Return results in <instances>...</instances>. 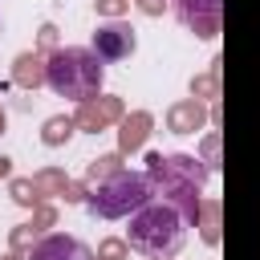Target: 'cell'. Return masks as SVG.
<instances>
[{
    "label": "cell",
    "instance_id": "1",
    "mask_svg": "<svg viewBox=\"0 0 260 260\" xmlns=\"http://www.w3.org/2000/svg\"><path fill=\"white\" fill-rule=\"evenodd\" d=\"M187 240V211H179L171 199H150L142 211L130 215L126 244L146 260H171Z\"/></svg>",
    "mask_w": 260,
    "mask_h": 260
},
{
    "label": "cell",
    "instance_id": "2",
    "mask_svg": "<svg viewBox=\"0 0 260 260\" xmlns=\"http://www.w3.org/2000/svg\"><path fill=\"white\" fill-rule=\"evenodd\" d=\"M102 81H106V69H102V57L93 49H57L45 61V85L57 98L89 102L102 89Z\"/></svg>",
    "mask_w": 260,
    "mask_h": 260
},
{
    "label": "cell",
    "instance_id": "3",
    "mask_svg": "<svg viewBox=\"0 0 260 260\" xmlns=\"http://www.w3.org/2000/svg\"><path fill=\"white\" fill-rule=\"evenodd\" d=\"M154 199V191H150V179L146 175H110V179H102L93 191H89V211L98 215V219H130L134 211H142L146 203Z\"/></svg>",
    "mask_w": 260,
    "mask_h": 260
},
{
    "label": "cell",
    "instance_id": "4",
    "mask_svg": "<svg viewBox=\"0 0 260 260\" xmlns=\"http://www.w3.org/2000/svg\"><path fill=\"white\" fill-rule=\"evenodd\" d=\"M102 61H126L130 53H134V28L130 24H122V20H110V24H102L98 32H93V45H89Z\"/></svg>",
    "mask_w": 260,
    "mask_h": 260
},
{
    "label": "cell",
    "instance_id": "5",
    "mask_svg": "<svg viewBox=\"0 0 260 260\" xmlns=\"http://www.w3.org/2000/svg\"><path fill=\"white\" fill-rule=\"evenodd\" d=\"M28 260H93V252H89V244H81L77 236L53 232V236H45V240L32 244Z\"/></svg>",
    "mask_w": 260,
    "mask_h": 260
},
{
    "label": "cell",
    "instance_id": "6",
    "mask_svg": "<svg viewBox=\"0 0 260 260\" xmlns=\"http://www.w3.org/2000/svg\"><path fill=\"white\" fill-rule=\"evenodd\" d=\"M179 20L187 28H195L199 37H215V28H219V0H183L179 4Z\"/></svg>",
    "mask_w": 260,
    "mask_h": 260
}]
</instances>
